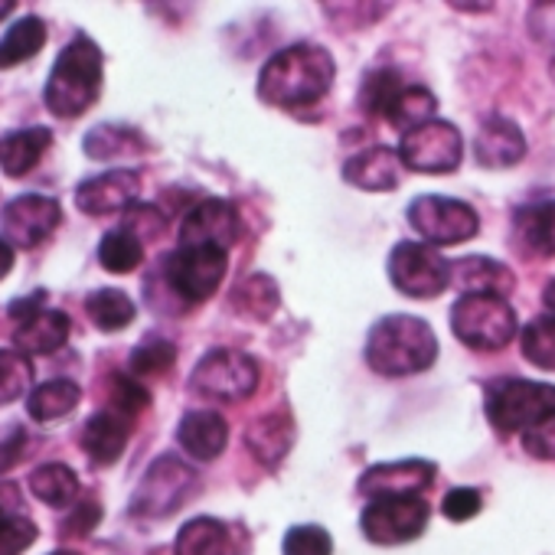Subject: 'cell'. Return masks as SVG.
<instances>
[{"mask_svg":"<svg viewBox=\"0 0 555 555\" xmlns=\"http://www.w3.org/2000/svg\"><path fill=\"white\" fill-rule=\"evenodd\" d=\"M337 79L334 56L318 43L278 50L258 73V99L274 108H308L321 102Z\"/></svg>","mask_w":555,"mask_h":555,"instance_id":"6da1fadb","label":"cell"},{"mask_svg":"<svg viewBox=\"0 0 555 555\" xmlns=\"http://www.w3.org/2000/svg\"><path fill=\"white\" fill-rule=\"evenodd\" d=\"M366 366L379 376L402 379L418 376L435 366L438 360V337L428 321L412 314H389L370 327L363 347Z\"/></svg>","mask_w":555,"mask_h":555,"instance_id":"7a4b0ae2","label":"cell"},{"mask_svg":"<svg viewBox=\"0 0 555 555\" xmlns=\"http://www.w3.org/2000/svg\"><path fill=\"white\" fill-rule=\"evenodd\" d=\"M105 56L89 37H76L53 63V73L43 89V102L56 118L86 115L102 92Z\"/></svg>","mask_w":555,"mask_h":555,"instance_id":"3957f363","label":"cell"},{"mask_svg":"<svg viewBox=\"0 0 555 555\" xmlns=\"http://www.w3.org/2000/svg\"><path fill=\"white\" fill-rule=\"evenodd\" d=\"M483 415L496 435H526L555 415V386L519 376L490 379L483 386Z\"/></svg>","mask_w":555,"mask_h":555,"instance_id":"277c9868","label":"cell"},{"mask_svg":"<svg viewBox=\"0 0 555 555\" xmlns=\"http://www.w3.org/2000/svg\"><path fill=\"white\" fill-rule=\"evenodd\" d=\"M451 331L467 350L493 353L519 334L516 311L496 295H461L451 308Z\"/></svg>","mask_w":555,"mask_h":555,"instance_id":"5b68a950","label":"cell"},{"mask_svg":"<svg viewBox=\"0 0 555 555\" xmlns=\"http://www.w3.org/2000/svg\"><path fill=\"white\" fill-rule=\"evenodd\" d=\"M261 370L258 360L242 353V350H209L190 373V389L203 399L222 402V405H235L245 402L255 389H258Z\"/></svg>","mask_w":555,"mask_h":555,"instance_id":"8992f818","label":"cell"},{"mask_svg":"<svg viewBox=\"0 0 555 555\" xmlns=\"http://www.w3.org/2000/svg\"><path fill=\"white\" fill-rule=\"evenodd\" d=\"M389 282L405 298L431 301L451 288V264L425 242H396L389 251Z\"/></svg>","mask_w":555,"mask_h":555,"instance_id":"52a82bcc","label":"cell"},{"mask_svg":"<svg viewBox=\"0 0 555 555\" xmlns=\"http://www.w3.org/2000/svg\"><path fill=\"white\" fill-rule=\"evenodd\" d=\"M196 490V474L177 454H160L141 477L131 496V516L138 519H167L177 513Z\"/></svg>","mask_w":555,"mask_h":555,"instance_id":"ba28073f","label":"cell"},{"mask_svg":"<svg viewBox=\"0 0 555 555\" xmlns=\"http://www.w3.org/2000/svg\"><path fill=\"white\" fill-rule=\"evenodd\" d=\"M409 225L422 235L425 245H461L470 242L480 232V216L470 203L441 196V193H425L415 196L405 209Z\"/></svg>","mask_w":555,"mask_h":555,"instance_id":"9c48e42d","label":"cell"},{"mask_svg":"<svg viewBox=\"0 0 555 555\" xmlns=\"http://www.w3.org/2000/svg\"><path fill=\"white\" fill-rule=\"evenodd\" d=\"M229 268V251L216 245H196V248H177L164 261V278L170 292L186 305L209 301Z\"/></svg>","mask_w":555,"mask_h":555,"instance_id":"30bf717a","label":"cell"},{"mask_svg":"<svg viewBox=\"0 0 555 555\" xmlns=\"http://www.w3.org/2000/svg\"><path fill=\"white\" fill-rule=\"evenodd\" d=\"M399 160L402 167L415 173H454L464 160V138L461 128L441 118H431L399 141Z\"/></svg>","mask_w":555,"mask_h":555,"instance_id":"8fae6325","label":"cell"},{"mask_svg":"<svg viewBox=\"0 0 555 555\" xmlns=\"http://www.w3.org/2000/svg\"><path fill=\"white\" fill-rule=\"evenodd\" d=\"M431 509L422 496H379L360 513V529L376 545H405L428 529Z\"/></svg>","mask_w":555,"mask_h":555,"instance_id":"7c38bea8","label":"cell"},{"mask_svg":"<svg viewBox=\"0 0 555 555\" xmlns=\"http://www.w3.org/2000/svg\"><path fill=\"white\" fill-rule=\"evenodd\" d=\"M63 222V206L43 193H24L0 209V225L14 248H37Z\"/></svg>","mask_w":555,"mask_h":555,"instance_id":"4fadbf2b","label":"cell"},{"mask_svg":"<svg viewBox=\"0 0 555 555\" xmlns=\"http://www.w3.org/2000/svg\"><path fill=\"white\" fill-rule=\"evenodd\" d=\"M242 235V216L235 203L229 199H199L180 222V248H196V245H216V248H232Z\"/></svg>","mask_w":555,"mask_h":555,"instance_id":"5bb4252c","label":"cell"},{"mask_svg":"<svg viewBox=\"0 0 555 555\" xmlns=\"http://www.w3.org/2000/svg\"><path fill=\"white\" fill-rule=\"evenodd\" d=\"M438 467L425 457H402V461H383L363 470L360 493L370 500L379 496H422V490L431 487Z\"/></svg>","mask_w":555,"mask_h":555,"instance_id":"9a60e30c","label":"cell"},{"mask_svg":"<svg viewBox=\"0 0 555 555\" xmlns=\"http://www.w3.org/2000/svg\"><path fill=\"white\" fill-rule=\"evenodd\" d=\"M138 193H141V177L134 170H105L79 183L76 206L86 216L128 212L138 203Z\"/></svg>","mask_w":555,"mask_h":555,"instance_id":"2e32d148","label":"cell"},{"mask_svg":"<svg viewBox=\"0 0 555 555\" xmlns=\"http://www.w3.org/2000/svg\"><path fill=\"white\" fill-rule=\"evenodd\" d=\"M526 157V134L513 118L493 115L474 134V160L483 170H506Z\"/></svg>","mask_w":555,"mask_h":555,"instance_id":"e0dca14e","label":"cell"},{"mask_svg":"<svg viewBox=\"0 0 555 555\" xmlns=\"http://www.w3.org/2000/svg\"><path fill=\"white\" fill-rule=\"evenodd\" d=\"M399 170H402V160H399V147H389V144H373L360 154H353L347 164H344V180L357 190H366V193H389L399 186Z\"/></svg>","mask_w":555,"mask_h":555,"instance_id":"ac0fdd59","label":"cell"},{"mask_svg":"<svg viewBox=\"0 0 555 555\" xmlns=\"http://www.w3.org/2000/svg\"><path fill=\"white\" fill-rule=\"evenodd\" d=\"M177 444L193 461H216L225 451V444H229V425L212 409L186 412L180 418V425H177Z\"/></svg>","mask_w":555,"mask_h":555,"instance_id":"d6986e66","label":"cell"},{"mask_svg":"<svg viewBox=\"0 0 555 555\" xmlns=\"http://www.w3.org/2000/svg\"><path fill=\"white\" fill-rule=\"evenodd\" d=\"M451 285L461 288V295H496L506 298L513 292V271L490 258V255H464L451 264Z\"/></svg>","mask_w":555,"mask_h":555,"instance_id":"ffe728a7","label":"cell"},{"mask_svg":"<svg viewBox=\"0 0 555 555\" xmlns=\"http://www.w3.org/2000/svg\"><path fill=\"white\" fill-rule=\"evenodd\" d=\"M177 555H245V545L235 532V526L212 519V516H196L177 532Z\"/></svg>","mask_w":555,"mask_h":555,"instance_id":"44dd1931","label":"cell"},{"mask_svg":"<svg viewBox=\"0 0 555 555\" xmlns=\"http://www.w3.org/2000/svg\"><path fill=\"white\" fill-rule=\"evenodd\" d=\"M245 444H248V451L255 454L258 464L274 470L278 464L288 457V451L295 444V418L285 409L255 418L248 425V431H245Z\"/></svg>","mask_w":555,"mask_h":555,"instance_id":"7402d4cb","label":"cell"},{"mask_svg":"<svg viewBox=\"0 0 555 555\" xmlns=\"http://www.w3.org/2000/svg\"><path fill=\"white\" fill-rule=\"evenodd\" d=\"M128 435H131V418H125L115 409H102L82 428V451L92 457V464L108 467L125 454Z\"/></svg>","mask_w":555,"mask_h":555,"instance_id":"603a6c76","label":"cell"},{"mask_svg":"<svg viewBox=\"0 0 555 555\" xmlns=\"http://www.w3.org/2000/svg\"><path fill=\"white\" fill-rule=\"evenodd\" d=\"M513 242L522 255H555V199L519 206L513 212Z\"/></svg>","mask_w":555,"mask_h":555,"instance_id":"cb8c5ba5","label":"cell"},{"mask_svg":"<svg viewBox=\"0 0 555 555\" xmlns=\"http://www.w3.org/2000/svg\"><path fill=\"white\" fill-rule=\"evenodd\" d=\"M69 334H73L69 314L50 311V308H47V311H40L37 318L17 324V331H14V347H17L24 357H27V353L47 357V353L63 350V347L69 344Z\"/></svg>","mask_w":555,"mask_h":555,"instance_id":"d4e9b609","label":"cell"},{"mask_svg":"<svg viewBox=\"0 0 555 555\" xmlns=\"http://www.w3.org/2000/svg\"><path fill=\"white\" fill-rule=\"evenodd\" d=\"M53 144L50 128H24L0 138V170L8 177H27Z\"/></svg>","mask_w":555,"mask_h":555,"instance_id":"484cf974","label":"cell"},{"mask_svg":"<svg viewBox=\"0 0 555 555\" xmlns=\"http://www.w3.org/2000/svg\"><path fill=\"white\" fill-rule=\"evenodd\" d=\"M82 147H86V157H92V160H121V157L144 154L147 141L141 138V131L118 125V121H108V125H95L86 134Z\"/></svg>","mask_w":555,"mask_h":555,"instance_id":"4316f807","label":"cell"},{"mask_svg":"<svg viewBox=\"0 0 555 555\" xmlns=\"http://www.w3.org/2000/svg\"><path fill=\"white\" fill-rule=\"evenodd\" d=\"M82 402V389L73 379H50L37 386L27 399V412L34 422H60Z\"/></svg>","mask_w":555,"mask_h":555,"instance_id":"83f0119b","label":"cell"},{"mask_svg":"<svg viewBox=\"0 0 555 555\" xmlns=\"http://www.w3.org/2000/svg\"><path fill=\"white\" fill-rule=\"evenodd\" d=\"M278 305H282V292H278L274 278L261 274V271L242 278V282L235 285V292H232V308L238 314L251 318V321H268L278 311Z\"/></svg>","mask_w":555,"mask_h":555,"instance_id":"f1b7e54d","label":"cell"},{"mask_svg":"<svg viewBox=\"0 0 555 555\" xmlns=\"http://www.w3.org/2000/svg\"><path fill=\"white\" fill-rule=\"evenodd\" d=\"M86 314H89V321H92L99 331L118 334V331H125L128 324H134L138 308H134V301H131L125 292H118V288H99L95 295L86 298Z\"/></svg>","mask_w":555,"mask_h":555,"instance_id":"f546056e","label":"cell"},{"mask_svg":"<svg viewBox=\"0 0 555 555\" xmlns=\"http://www.w3.org/2000/svg\"><path fill=\"white\" fill-rule=\"evenodd\" d=\"M30 490L37 500H43L47 506H69L76 496H79V474L69 467V464H40L34 474H30Z\"/></svg>","mask_w":555,"mask_h":555,"instance_id":"4dcf8cb0","label":"cell"},{"mask_svg":"<svg viewBox=\"0 0 555 555\" xmlns=\"http://www.w3.org/2000/svg\"><path fill=\"white\" fill-rule=\"evenodd\" d=\"M47 43V24L43 17H21L8 34L0 40V69H11L17 63L34 60Z\"/></svg>","mask_w":555,"mask_h":555,"instance_id":"1f68e13d","label":"cell"},{"mask_svg":"<svg viewBox=\"0 0 555 555\" xmlns=\"http://www.w3.org/2000/svg\"><path fill=\"white\" fill-rule=\"evenodd\" d=\"M405 89L402 76L396 69H370L360 82V112L366 118H386L389 121V112L399 99V92Z\"/></svg>","mask_w":555,"mask_h":555,"instance_id":"d6a6232c","label":"cell"},{"mask_svg":"<svg viewBox=\"0 0 555 555\" xmlns=\"http://www.w3.org/2000/svg\"><path fill=\"white\" fill-rule=\"evenodd\" d=\"M519 350L526 363L542 373H555V314H542L519 331Z\"/></svg>","mask_w":555,"mask_h":555,"instance_id":"836d02e7","label":"cell"},{"mask_svg":"<svg viewBox=\"0 0 555 555\" xmlns=\"http://www.w3.org/2000/svg\"><path fill=\"white\" fill-rule=\"evenodd\" d=\"M141 261H144V242L128 229H115L99 242V264L112 274H128Z\"/></svg>","mask_w":555,"mask_h":555,"instance_id":"e575fe53","label":"cell"},{"mask_svg":"<svg viewBox=\"0 0 555 555\" xmlns=\"http://www.w3.org/2000/svg\"><path fill=\"white\" fill-rule=\"evenodd\" d=\"M435 112H438V99H435L428 89H422V86H405V89L399 92L392 112H389V121L399 125L402 134H405V131H412V128L431 121Z\"/></svg>","mask_w":555,"mask_h":555,"instance_id":"d590c367","label":"cell"},{"mask_svg":"<svg viewBox=\"0 0 555 555\" xmlns=\"http://www.w3.org/2000/svg\"><path fill=\"white\" fill-rule=\"evenodd\" d=\"M34 383V366L21 350H0V405H11L27 396Z\"/></svg>","mask_w":555,"mask_h":555,"instance_id":"8d00e7d4","label":"cell"},{"mask_svg":"<svg viewBox=\"0 0 555 555\" xmlns=\"http://www.w3.org/2000/svg\"><path fill=\"white\" fill-rule=\"evenodd\" d=\"M173 363H177V347L164 337H147L144 344L131 350V360H128L134 376H160Z\"/></svg>","mask_w":555,"mask_h":555,"instance_id":"74e56055","label":"cell"},{"mask_svg":"<svg viewBox=\"0 0 555 555\" xmlns=\"http://www.w3.org/2000/svg\"><path fill=\"white\" fill-rule=\"evenodd\" d=\"M282 555H334V539L324 526H292L282 542Z\"/></svg>","mask_w":555,"mask_h":555,"instance_id":"f35d334b","label":"cell"},{"mask_svg":"<svg viewBox=\"0 0 555 555\" xmlns=\"http://www.w3.org/2000/svg\"><path fill=\"white\" fill-rule=\"evenodd\" d=\"M147 405H151V392L144 383H138L134 376H112V409L115 412H121L125 418H134Z\"/></svg>","mask_w":555,"mask_h":555,"instance_id":"ab89813d","label":"cell"},{"mask_svg":"<svg viewBox=\"0 0 555 555\" xmlns=\"http://www.w3.org/2000/svg\"><path fill=\"white\" fill-rule=\"evenodd\" d=\"M37 542V526L27 516H11L0 522V555H24Z\"/></svg>","mask_w":555,"mask_h":555,"instance_id":"60d3db41","label":"cell"},{"mask_svg":"<svg viewBox=\"0 0 555 555\" xmlns=\"http://www.w3.org/2000/svg\"><path fill=\"white\" fill-rule=\"evenodd\" d=\"M480 506H483V496H480V490H474V487H454V490H448L444 500H441V513H444L451 522H467V519H474V516L480 513Z\"/></svg>","mask_w":555,"mask_h":555,"instance_id":"b9f144b4","label":"cell"},{"mask_svg":"<svg viewBox=\"0 0 555 555\" xmlns=\"http://www.w3.org/2000/svg\"><path fill=\"white\" fill-rule=\"evenodd\" d=\"M522 451L535 461H555V415L522 435Z\"/></svg>","mask_w":555,"mask_h":555,"instance_id":"7bdbcfd3","label":"cell"},{"mask_svg":"<svg viewBox=\"0 0 555 555\" xmlns=\"http://www.w3.org/2000/svg\"><path fill=\"white\" fill-rule=\"evenodd\" d=\"M121 229L134 232V235L144 242V238H154V235H160V232H164V216H160L154 206L134 203V206L128 209V216H125V225H121Z\"/></svg>","mask_w":555,"mask_h":555,"instance_id":"ee69618b","label":"cell"},{"mask_svg":"<svg viewBox=\"0 0 555 555\" xmlns=\"http://www.w3.org/2000/svg\"><path fill=\"white\" fill-rule=\"evenodd\" d=\"M99 522H102V506L95 500H86L63 522V535H89Z\"/></svg>","mask_w":555,"mask_h":555,"instance_id":"f6af8a7d","label":"cell"},{"mask_svg":"<svg viewBox=\"0 0 555 555\" xmlns=\"http://www.w3.org/2000/svg\"><path fill=\"white\" fill-rule=\"evenodd\" d=\"M526 24H529V34L535 43L555 47V4H532Z\"/></svg>","mask_w":555,"mask_h":555,"instance_id":"bcb514c9","label":"cell"},{"mask_svg":"<svg viewBox=\"0 0 555 555\" xmlns=\"http://www.w3.org/2000/svg\"><path fill=\"white\" fill-rule=\"evenodd\" d=\"M11 516H24V493L17 483H0V522Z\"/></svg>","mask_w":555,"mask_h":555,"instance_id":"7dc6e473","label":"cell"},{"mask_svg":"<svg viewBox=\"0 0 555 555\" xmlns=\"http://www.w3.org/2000/svg\"><path fill=\"white\" fill-rule=\"evenodd\" d=\"M43 301H47V292H37V295H30V298H21V301H14V305L8 308V314H11V321L24 324V321L37 318L40 311H47V308H43Z\"/></svg>","mask_w":555,"mask_h":555,"instance_id":"c3c4849f","label":"cell"},{"mask_svg":"<svg viewBox=\"0 0 555 555\" xmlns=\"http://www.w3.org/2000/svg\"><path fill=\"white\" fill-rule=\"evenodd\" d=\"M24 441H27V431H24V428L11 431V435H8V441H0V474H4V470L21 457Z\"/></svg>","mask_w":555,"mask_h":555,"instance_id":"681fc988","label":"cell"},{"mask_svg":"<svg viewBox=\"0 0 555 555\" xmlns=\"http://www.w3.org/2000/svg\"><path fill=\"white\" fill-rule=\"evenodd\" d=\"M14 258H17V251H14V245L8 242V238H0V282L11 274V268H14Z\"/></svg>","mask_w":555,"mask_h":555,"instance_id":"f907efd6","label":"cell"},{"mask_svg":"<svg viewBox=\"0 0 555 555\" xmlns=\"http://www.w3.org/2000/svg\"><path fill=\"white\" fill-rule=\"evenodd\" d=\"M542 301H545V308H548V314H555V278L545 285V292H542Z\"/></svg>","mask_w":555,"mask_h":555,"instance_id":"816d5d0a","label":"cell"},{"mask_svg":"<svg viewBox=\"0 0 555 555\" xmlns=\"http://www.w3.org/2000/svg\"><path fill=\"white\" fill-rule=\"evenodd\" d=\"M457 11H480V14H490L493 11V4H454Z\"/></svg>","mask_w":555,"mask_h":555,"instance_id":"f5cc1de1","label":"cell"},{"mask_svg":"<svg viewBox=\"0 0 555 555\" xmlns=\"http://www.w3.org/2000/svg\"><path fill=\"white\" fill-rule=\"evenodd\" d=\"M8 14H14V4H0V21H4Z\"/></svg>","mask_w":555,"mask_h":555,"instance_id":"db71d44e","label":"cell"},{"mask_svg":"<svg viewBox=\"0 0 555 555\" xmlns=\"http://www.w3.org/2000/svg\"><path fill=\"white\" fill-rule=\"evenodd\" d=\"M50 555H79V552H73V548H60V552H50Z\"/></svg>","mask_w":555,"mask_h":555,"instance_id":"11a10c76","label":"cell"},{"mask_svg":"<svg viewBox=\"0 0 555 555\" xmlns=\"http://www.w3.org/2000/svg\"><path fill=\"white\" fill-rule=\"evenodd\" d=\"M548 73H552V82H555V56H552V66H548Z\"/></svg>","mask_w":555,"mask_h":555,"instance_id":"9f6ffc18","label":"cell"}]
</instances>
